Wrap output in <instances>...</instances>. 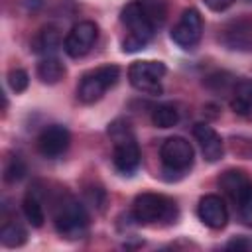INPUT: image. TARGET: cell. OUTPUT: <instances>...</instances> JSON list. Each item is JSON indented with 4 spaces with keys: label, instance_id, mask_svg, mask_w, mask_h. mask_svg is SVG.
Listing matches in <instances>:
<instances>
[{
    "label": "cell",
    "instance_id": "cell-13",
    "mask_svg": "<svg viewBox=\"0 0 252 252\" xmlns=\"http://www.w3.org/2000/svg\"><path fill=\"white\" fill-rule=\"evenodd\" d=\"M197 213H199V219L213 230H220L226 226L228 222V211H226V205L224 201L219 197V195H205L201 201H199V207H197Z\"/></svg>",
    "mask_w": 252,
    "mask_h": 252
},
{
    "label": "cell",
    "instance_id": "cell-17",
    "mask_svg": "<svg viewBox=\"0 0 252 252\" xmlns=\"http://www.w3.org/2000/svg\"><path fill=\"white\" fill-rule=\"evenodd\" d=\"M59 41H61V35H59V32H57V28L47 26V28H43V30L37 32V35L33 37L32 47H33L35 53L49 55V53L59 45Z\"/></svg>",
    "mask_w": 252,
    "mask_h": 252
},
{
    "label": "cell",
    "instance_id": "cell-12",
    "mask_svg": "<svg viewBox=\"0 0 252 252\" xmlns=\"http://www.w3.org/2000/svg\"><path fill=\"white\" fill-rule=\"evenodd\" d=\"M220 41L232 51H252V18H238L220 30Z\"/></svg>",
    "mask_w": 252,
    "mask_h": 252
},
{
    "label": "cell",
    "instance_id": "cell-24",
    "mask_svg": "<svg viewBox=\"0 0 252 252\" xmlns=\"http://www.w3.org/2000/svg\"><path fill=\"white\" fill-rule=\"evenodd\" d=\"M205 4H207L213 12H222V10H226L228 6H232L234 0H205Z\"/></svg>",
    "mask_w": 252,
    "mask_h": 252
},
{
    "label": "cell",
    "instance_id": "cell-3",
    "mask_svg": "<svg viewBox=\"0 0 252 252\" xmlns=\"http://www.w3.org/2000/svg\"><path fill=\"white\" fill-rule=\"evenodd\" d=\"M55 228L67 240H79L89 232V213L83 203L65 197L55 207Z\"/></svg>",
    "mask_w": 252,
    "mask_h": 252
},
{
    "label": "cell",
    "instance_id": "cell-22",
    "mask_svg": "<svg viewBox=\"0 0 252 252\" xmlns=\"http://www.w3.org/2000/svg\"><path fill=\"white\" fill-rule=\"evenodd\" d=\"M24 175H26V163H24V159L18 158V156L10 158L8 163H6V167H4V179H6L8 183H16V181H20Z\"/></svg>",
    "mask_w": 252,
    "mask_h": 252
},
{
    "label": "cell",
    "instance_id": "cell-9",
    "mask_svg": "<svg viewBox=\"0 0 252 252\" xmlns=\"http://www.w3.org/2000/svg\"><path fill=\"white\" fill-rule=\"evenodd\" d=\"M201 35H203V18H201L199 10H195V8L183 10L181 18L177 20V24L171 30V39L179 47L191 49L199 43Z\"/></svg>",
    "mask_w": 252,
    "mask_h": 252
},
{
    "label": "cell",
    "instance_id": "cell-10",
    "mask_svg": "<svg viewBox=\"0 0 252 252\" xmlns=\"http://www.w3.org/2000/svg\"><path fill=\"white\" fill-rule=\"evenodd\" d=\"M96 37H98V28H96L94 22H89V20L79 22V24H75V26L71 28V32L67 33L65 43H63V49H65V53H67L69 57H73V59L85 57V55L93 49Z\"/></svg>",
    "mask_w": 252,
    "mask_h": 252
},
{
    "label": "cell",
    "instance_id": "cell-21",
    "mask_svg": "<svg viewBox=\"0 0 252 252\" xmlns=\"http://www.w3.org/2000/svg\"><path fill=\"white\" fill-rule=\"evenodd\" d=\"M207 87L211 89V91H215V93H232V89H234V85H236V81L228 75V73H215V75H211V77H207Z\"/></svg>",
    "mask_w": 252,
    "mask_h": 252
},
{
    "label": "cell",
    "instance_id": "cell-25",
    "mask_svg": "<svg viewBox=\"0 0 252 252\" xmlns=\"http://www.w3.org/2000/svg\"><path fill=\"white\" fill-rule=\"evenodd\" d=\"M250 244H248V240H244V238H234V240H230L228 244H226V248L228 250H246Z\"/></svg>",
    "mask_w": 252,
    "mask_h": 252
},
{
    "label": "cell",
    "instance_id": "cell-18",
    "mask_svg": "<svg viewBox=\"0 0 252 252\" xmlns=\"http://www.w3.org/2000/svg\"><path fill=\"white\" fill-rule=\"evenodd\" d=\"M28 240V232L20 222H6L0 228V242L8 248H18Z\"/></svg>",
    "mask_w": 252,
    "mask_h": 252
},
{
    "label": "cell",
    "instance_id": "cell-14",
    "mask_svg": "<svg viewBox=\"0 0 252 252\" xmlns=\"http://www.w3.org/2000/svg\"><path fill=\"white\" fill-rule=\"evenodd\" d=\"M193 136L199 142L201 152H203V156H205L207 161L215 163V161H219L222 158V154H224L222 138L217 134V130L213 126H209L205 122H199V124L193 126Z\"/></svg>",
    "mask_w": 252,
    "mask_h": 252
},
{
    "label": "cell",
    "instance_id": "cell-15",
    "mask_svg": "<svg viewBox=\"0 0 252 252\" xmlns=\"http://www.w3.org/2000/svg\"><path fill=\"white\" fill-rule=\"evenodd\" d=\"M230 94H232L230 96V108L236 114H240V116L252 114V81L250 79L238 81Z\"/></svg>",
    "mask_w": 252,
    "mask_h": 252
},
{
    "label": "cell",
    "instance_id": "cell-16",
    "mask_svg": "<svg viewBox=\"0 0 252 252\" xmlns=\"http://www.w3.org/2000/svg\"><path fill=\"white\" fill-rule=\"evenodd\" d=\"M63 75H65V65H63L57 57L47 55L45 59H41V61L37 63V77H39V81L45 83V85H55V83H59V81L63 79Z\"/></svg>",
    "mask_w": 252,
    "mask_h": 252
},
{
    "label": "cell",
    "instance_id": "cell-1",
    "mask_svg": "<svg viewBox=\"0 0 252 252\" xmlns=\"http://www.w3.org/2000/svg\"><path fill=\"white\" fill-rule=\"evenodd\" d=\"M120 22L128 30L126 37L122 39V51L124 53H134V51L144 49L158 30L152 24V20L148 18L140 0H132L130 4L124 6V10L120 14Z\"/></svg>",
    "mask_w": 252,
    "mask_h": 252
},
{
    "label": "cell",
    "instance_id": "cell-19",
    "mask_svg": "<svg viewBox=\"0 0 252 252\" xmlns=\"http://www.w3.org/2000/svg\"><path fill=\"white\" fill-rule=\"evenodd\" d=\"M152 122L158 128H173L179 122V110L173 104H159L152 112Z\"/></svg>",
    "mask_w": 252,
    "mask_h": 252
},
{
    "label": "cell",
    "instance_id": "cell-23",
    "mask_svg": "<svg viewBox=\"0 0 252 252\" xmlns=\"http://www.w3.org/2000/svg\"><path fill=\"white\" fill-rule=\"evenodd\" d=\"M30 85V77L24 69H12L8 73V87L18 94V93H24Z\"/></svg>",
    "mask_w": 252,
    "mask_h": 252
},
{
    "label": "cell",
    "instance_id": "cell-2",
    "mask_svg": "<svg viewBox=\"0 0 252 252\" xmlns=\"http://www.w3.org/2000/svg\"><path fill=\"white\" fill-rule=\"evenodd\" d=\"M108 134L114 142V154H112L114 167L124 175H132L140 167L142 154H140V148L136 144L130 124L118 120L108 128Z\"/></svg>",
    "mask_w": 252,
    "mask_h": 252
},
{
    "label": "cell",
    "instance_id": "cell-4",
    "mask_svg": "<svg viewBox=\"0 0 252 252\" xmlns=\"http://www.w3.org/2000/svg\"><path fill=\"white\" fill-rule=\"evenodd\" d=\"M220 189L236 203L238 217L244 226H252V181L240 169H228L219 179Z\"/></svg>",
    "mask_w": 252,
    "mask_h": 252
},
{
    "label": "cell",
    "instance_id": "cell-20",
    "mask_svg": "<svg viewBox=\"0 0 252 252\" xmlns=\"http://www.w3.org/2000/svg\"><path fill=\"white\" fill-rule=\"evenodd\" d=\"M22 211H24V217L28 219V222H30L32 226L39 228V226L43 224L45 215H43V209H41V205H39V201H37L35 197L28 195V197L24 199V203H22Z\"/></svg>",
    "mask_w": 252,
    "mask_h": 252
},
{
    "label": "cell",
    "instance_id": "cell-6",
    "mask_svg": "<svg viewBox=\"0 0 252 252\" xmlns=\"http://www.w3.org/2000/svg\"><path fill=\"white\" fill-rule=\"evenodd\" d=\"M177 215L175 203L158 193H142L134 199V219L138 222H159L173 220Z\"/></svg>",
    "mask_w": 252,
    "mask_h": 252
},
{
    "label": "cell",
    "instance_id": "cell-11",
    "mask_svg": "<svg viewBox=\"0 0 252 252\" xmlns=\"http://www.w3.org/2000/svg\"><path fill=\"white\" fill-rule=\"evenodd\" d=\"M69 142H71V134L65 126L61 124H51L47 128H43L37 136V152L43 156V158H49V159H55L59 156H63L69 148Z\"/></svg>",
    "mask_w": 252,
    "mask_h": 252
},
{
    "label": "cell",
    "instance_id": "cell-8",
    "mask_svg": "<svg viewBox=\"0 0 252 252\" xmlns=\"http://www.w3.org/2000/svg\"><path fill=\"white\" fill-rule=\"evenodd\" d=\"M163 75H165V65L161 61H136L128 69V79L132 87L148 94L161 93Z\"/></svg>",
    "mask_w": 252,
    "mask_h": 252
},
{
    "label": "cell",
    "instance_id": "cell-5",
    "mask_svg": "<svg viewBox=\"0 0 252 252\" xmlns=\"http://www.w3.org/2000/svg\"><path fill=\"white\" fill-rule=\"evenodd\" d=\"M118 77H120V69L116 65H104V67H98V69L87 73L81 79L79 89H77L79 100L85 104H93V102L100 100L104 96V93L116 85Z\"/></svg>",
    "mask_w": 252,
    "mask_h": 252
},
{
    "label": "cell",
    "instance_id": "cell-7",
    "mask_svg": "<svg viewBox=\"0 0 252 252\" xmlns=\"http://www.w3.org/2000/svg\"><path fill=\"white\" fill-rule=\"evenodd\" d=\"M159 158H161V163H163L165 171L183 173V171L191 169L193 159H195V152H193V146L185 138L171 136L161 144Z\"/></svg>",
    "mask_w": 252,
    "mask_h": 252
}]
</instances>
